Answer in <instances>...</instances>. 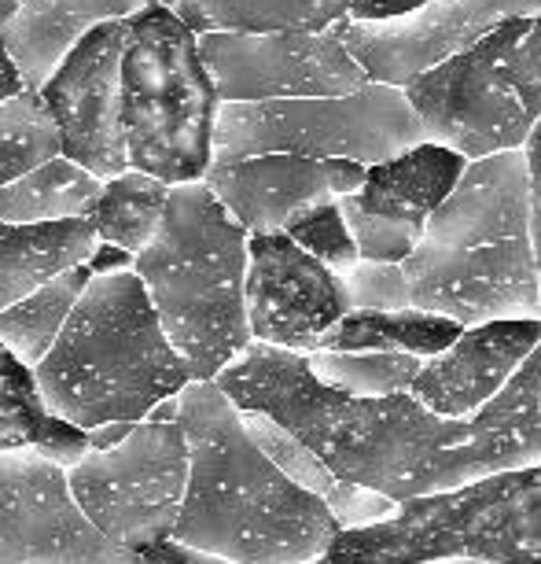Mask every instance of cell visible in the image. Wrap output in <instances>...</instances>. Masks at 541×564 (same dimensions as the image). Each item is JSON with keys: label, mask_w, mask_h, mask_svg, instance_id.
<instances>
[{"label": "cell", "mask_w": 541, "mask_h": 564, "mask_svg": "<svg viewBox=\"0 0 541 564\" xmlns=\"http://www.w3.org/2000/svg\"><path fill=\"white\" fill-rule=\"evenodd\" d=\"M218 384L240 410H262L299 435L346 484L395 502L541 462V344L472 417H442L409 391L350 395L317 377L310 355L262 339Z\"/></svg>", "instance_id": "1"}, {"label": "cell", "mask_w": 541, "mask_h": 564, "mask_svg": "<svg viewBox=\"0 0 541 564\" xmlns=\"http://www.w3.org/2000/svg\"><path fill=\"white\" fill-rule=\"evenodd\" d=\"M180 424L192 473L174 542L236 564H310L343 535L324 498L295 484L254 443L218 380H192L180 391Z\"/></svg>", "instance_id": "2"}, {"label": "cell", "mask_w": 541, "mask_h": 564, "mask_svg": "<svg viewBox=\"0 0 541 564\" xmlns=\"http://www.w3.org/2000/svg\"><path fill=\"white\" fill-rule=\"evenodd\" d=\"M409 306L483 325L541 317V273L530 240V166L523 148L472 159L401 262Z\"/></svg>", "instance_id": "3"}, {"label": "cell", "mask_w": 541, "mask_h": 564, "mask_svg": "<svg viewBox=\"0 0 541 564\" xmlns=\"http://www.w3.org/2000/svg\"><path fill=\"white\" fill-rule=\"evenodd\" d=\"M34 372L52 413L85 432L111 421H147L158 402L196 380L136 270L92 276Z\"/></svg>", "instance_id": "4"}, {"label": "cell", "mask_w": 541, "mask_h": 564, "mask_svg": "<svg viewBox=\"0 0 541 564\" xmlns=\"http://www.w3.org/2000/svg\"><path fill=\"white\" fill-rule=\"evenodd\" d=\"M251 232L207 181L169 188L166 215L133 270L196 380H218L254 344L247 317Z\"/></svg>", "instance_id": "5"}, {"label": "cell", "mask_w": 541, "mask_h": 564, "mask_svg": "<svg viewBox=\"0 0 541 564\" xmlns=\"http://www.w3.org/2000/svg\"><path fill=\"white\" fill-rule=\"evenodd\" d=\"M541 564V462L398 502L310 564Z\"/></svg>", "instance_id": "6"}, {"label": "cell", "mask_w": 541, "mask_h": 564, "mask_svg": "<svg viewBox=\"0 0 541 564\" xmlns=\"http://www.w3.org/2000/svg\"><path fill=\"white\" fill-rule=\"evenodd\" d=\"M221 97L199 34L158 0L130 15L122 56V119L130 166L185 185L214 163Z\"/></svg>", "instance_id": "7"}, {"label": "cell", "mask_w": 541, "mask_h": 564, "mask_svg": "<svg viewBox=\"0 0 541 564\" xmlns=\"http://www.w3.org/2000/svg\"><path fill=\"white\" fill-rule=\"evenodd\" d=\"M428 141L464 159L527 148L541 126V15L497 23L406 82Z\"/></svg>", "instance_id": "8"}, {"label": "cell", "mask_w": 541, "mask_h": 564, "mask_svg": "<svg viewBox=\"0 0 541 564\" xmlns=\"http://www.w3.org/2000/svg\"><path fill=\"white\" fill-rule=\"evenodd\" d=\"M428 141L406 85L365 82L343 97H291L221 104L214 155L291 152L313 159H357L373 166Z\"/></svg>", "instance_id": "9"}, {"label": "cell", "mask_w": 541, "mask_h": 564, "mask_svg": "<svg viewBox=\"0 0 541 564\" xmlns=\"http://www.w3.org/2000/svg\"><path fill=\"white\" fill-rule=\"evenodd\" d=\"M188 473L192 446L180 421H141L122 443L89 446V454L67 468L85 517L133 553L174 539Z\"/></svg>", "instance_id": "10"}, {"label": "cell", "mask_w": 541, "mask_h": 564, "mask_svg": "<svg viewBox=\"0 0 541 564\" xmlns=\"http://www.w3.org/2000/svg\"><path fill=\"white\" fill-rule=\"evenodd\" d=\"M339 23L328 30H273V34L214 30V34H203L199 48H203L221 104L343 97L373 82L365 63L346 45Z\"/></svg>", "instance_id": "11"}, {"label": "cell", "mask_w": 541, "mask_h": 564, "mask_svg": "<svg viewBox=\"0 0 541 564\" xmlns=\"http://www.w3.org/2000/svg\"><path fill=\"white\" fill-rule=\"evenodd\" d=\"M0 564H147L85 517L67 465L37 451L0 454Z\"/></svg>", "instance_id": "12"}, {"label": "cell", "mask_w": 541, "mask_h": 564, "mask_svg": "<svg viewBox=\"0 0 541 564\" xmlns=\"http://www.w3.org/2000/svg\"><path fill=\"white\" fill-rule=\"evenodd\" d=\"M125 41H130V15L100 23L41 85V100L59 130L63 155L103 181L130 170L122 119Z\"/></svg>", "instance_id": "13"}, {"label": "cell", "mask_w": 541, "mask_h": 564, "mask_svg": "<svg viewBox=\"0 0 541 564\" xmlns=\"http://www.w3.org/2000/svg\"><path fill=\"white\" fill-rule=\"evenodd\" d=\"M354 311L346 276L288 232H251L247 317L262 344L310 355L339 317Z\"/></svg>", "instance_id": "14"}, {"label": "cell", "mask_w": 541, "mask_h": 564, "mask_svg": "<svg viewBox=\"0 0 541 564\" xmlns=\"http://www.w3.org/2000/svg\"><path fill=\"white\" fill-rule=\"evenodd\" d=\"M368 166L357 159H313L291 152L214 155L207 185L247 232H284L321 199L357 193Z\"/></svg>", "instance_id": "15"}, {"label": "cell", "mask_w": 541, "mask_h": 564, "mask_svg": "<svg viewBox=\"0 0 541 564\" xmlns=\"http://www.w3.org/2000/svg\"><path fill=\"white\" fill-rule=\"evenodd\" d=\"M519 15H541V0H439L428 12L395 23H357L346 15L339 30L365 63L368 78L406 85L412 74L434 67L486 30Z\"/></svg>", "instance_id": "16"}, {"label": "cell", "mask_w": 541, "mask_h": 564, "mask_svg": "<svg viewBox=\"0 0 541 564\" xmlns=\"http://www.w3.org/2000/svg\"><path fill=\"white\" fill-rule=\"evenodd\" d=\"M541 344V317L468 325L439 355L423 358L409 395L442 417H472L516 377Z\"/></svg>", "instance_id": "17"}, {"label": "cell", "mask_w": 541, "mask_h": 564, "mask_svg": "<svg viewBox=\"0 0 541 564\" xmlns=\"http://www.w3.org/2000/svg\"><path fill=\"white\" fill-rule=\"evenodd\" d=\"M147 0H26L0 34L23 70L30 93H41L70 48L100 23L141 12Z\"/></svg>", "instance_id": "18"}, {"label": "cell", "mask_w": 541, "mask_h": 564, "mask_svg": "<svg viewBox=\"0 0 541 564\" xmlns=\"http://www.w3.org/2000/svg\"><path fill=\"white\" fill-rule=\"evenodd\" d=\"M472 159L434 141L412 144L384 163H373L365 174V185L350 193L361 207L379 210L409 226H428V218L442 207V199L457 188Z\"/></svg>", "instance_id": "19"}, {"label": "cell", "mask_w": 541, "mask_h": 564, "mask_svg": "<svg viewBox=\"0 0 541 564\" xmlns=\"http://www.w3.org/2000/svg\"><path fill=\"white\" fill-rule=\"evenodd\" d=\"M100 232L92 218L8 221L0 218V311L41 289L70 265L89 262Z\"/></svg>", "instance_id": "20"}, {"label": "cell", "mask_w": 541, "mask_h": 564, "mask_svg": "<svg viewBox=\"0 0 541 564\" xmlns=\"http://www.w3.org/2000/svg\"><path fill=\"white\" fill-rule=\"evenodd\" d=\"M8 451H37L70 468L89 454V432L52 413L34 366L0 339V454Z\"/></svg>", "instance_id": "21"}, {"label": "cell", "mask_w": 541, "mask_h": 564, "mask_svg": "<svg viewBox=\"0 0 541 564\" xmlns=\"http://www.w3.org/2000/svg\"><path fill=\"white\" fill-rule=\"evenodd\" d=\"M240 413H243L247 432L254 435V443H258L295 484H302L306 491L324 498L328 509H332L339 517V524H343V531L376 524V520H387L398 509L395 498L368 491V487H357V484H346L321 454L310 451L299 435L284 429L280 421H273L269 413H262V410H240Z\"/></svg>", "instance_id": "22"}, {"label": "cell", "mask_w": 541, "mask_h": 564, "mask_svg": "<svg viewBox=\"0 0 541 564\" xmlns=\"http://www.w3.org/2000/svg\"><path fill=\"white\" fill-rule=\"evenodd\" d=\"M199 37L214 30L273 34V30H328L350 15L354 0H158Z\"/></svg>", "instance_id": "23"}, {"label": "cell", "mask_w": 541, "mask_h": 564, "mask_svg": "<svg viewBox=\"0 0 541 564\" xmlns=\"http://www.w3.org/2000/svg\"><path fill=\"white\" fill-rule=\"evenodd\" d=\"M461 333V322L434 311H420V306H398V311L354 306L321 336L317 350H401V355L431 358L450 347Z\"/></svg>", "instance_id": "24"}, {"label": "cell", "mask_w": 541, "mask_h": 564, "mask_svg": "<svg viewBox=\"0 0 541 564\" xmlns=\"http://www.w3.org/2000/svg\"><path fill=\"white\" fill-rule=\"evenodd\" d=\"M103 177L67 155H52L41 166L0 188V218L8 221H67L89 218Z\"/></svg>", "instance_id": "25"}, {"label": "cell", "mask_w": 541, "mask_h": 564, "mask_svg": "<svg viewBox=\"0 0 541 564\" xmlns=\"http://www.w3.org/2000/svg\"><path fill=\"white\" fill-rule=\"evenodd\" d=\"M92 276L97 273H92L89 262L70 265V270L52 276L41 289L23 295L15 306L0 311V339H4L26 366H37L52 350V344L59 339L63 325L70 322L74 306H78Z\"/></svg>", "instance_id": "26"}, {"label": "cell", "mask_w": 541, "mask_h": 564, "mask_svg": "<svg viewBox=\"0 0 541 564\" xmlns=\"http://www.w3.org/2000/svg\"><path fill=\"white\" fill-rule=\"evenodd\" d=\"M169 188H174L169 181L144 174V170H133V166L119 177H108L97 204L89 210L100 240L119 243V248L133 254L147 248V240L155 237L158 221L166 215Z\"/></svg>", "instance_id": "27"}, {"label": "cell", "mask_w": 541, "mask_h": 564, "mask_svg": "<svg viewBox=\"0 0 541 564\" xmlns=\"http://www.w3.org/2000/svg\"><path fill=\"white\" fill-rule=\"evenodd\" d=\"M310 366L324 384L376 399L409 391L423 358L401 350H310Z\"/></svg>", "instance_id": "28"}, {"label": "cell", "mask_w": 541, "mask_h": 564, "mask_svg": "<svg viewBox=\"0 0 541 564\" xmlns=\"http://www.w3.org/2000/svg\"><path fill=\"white\" fill-rule=\"evenodd\" d=\"M52 155H63V144L41 93L26 89L0 104V188H8Z\"/></svg>", "instance_id": "29"}, {"label": "cell", "mask_w": 541, "mask_h": 564, "mask_svg": "<svg viewBox=\"0 0 541 564\" xmlns=\"http://www.w3.org/2000/svg\"><path fill=\"white\" fill-rule=\"evenodd\" d=\"M284 232H288L295 243H302L310 254H317L324 265H332L335 273H350L361 262L357 240H354V232H350L343 207H339V196L321 199V204H313L310 210H302Z\"/></svg>", "instance_id": "30"}, {"label": "cell", "mask_w": 541, "mask_h": 564, "mask_svg": "<svg viewBox=\"0 0 541 564\" xmlns=\"http://www.w3.org/2000/svg\"><path fill=\"white\" fill-rule=\"evenodd\" d=\"M339 207L350 221V232L357 240L361 259L368 262H406L417 243L423 237V226H409V221H398L390 215H379V210L361 207L354 196H339Z\"/></svg>", "instance_id": "31"}, {"label": "cell", "mask_w": 541, "mask_h": 564, "mask_svg": "<svg viewBox=\"0 0 541 564\" xmlns=\"http://www.w3.org/2000/svg\"><path fill=\"white\" fill-rule=\"evenodd\" d=\"M343 276H346V289L354 306H365V311H398V306H409V289H406L401 262L361 259L354 270Z\"/></svg>", "instance_id": "32"}, {"label": "cell", "mask_w": 541, "mask_h": 564, "mask_svg": "<svg viewBox=\"0 0 541 564\" xmlns=\"http://www.w3.org/2000/svg\"><path fill=\"white\" fill-rule=\"evenodd\" d=\"M431 4H439V0H354L350 19H357V23H395V19L428 12Z\"/></svg>", "instance_id": "33"}, {"label": "cell", "mask_w": 541, "mask_h": 564, "mask_svg": "<svg viewBox=\"0 0 541 564\" xmlns=\"http://www.w3.org/2000/svg\"><path fill=\"white\" fill-rule=\"evenodd\" d=\"M527 166H530V240H534V259L541 273V126L527 141Z\"/></svg>", "instance_id": "34"}, {"label": "cell", "mask_w": 541, "mask_h": 564, "mask_svg": "<svg viewBox=\"0 0 541 564\" xmlns=\"http://www.w3.org/2000/svg\"><path fill=\"white\" fill-rule=\"evenodd\" d=\"M141 557L147 564H236V561L214 557V553H199L192 546H180V542H174V539L155 542V546H147Z\"/></svg>", "instance_id": "35"}, {"label": "cell", "mask_w": 541, "mask_h": 564, "mask_svg": "<svg viewBox=\"0 0 541 564\" xmlns=\"http://www.w3.org/2000/svg\"><path fill=\"white\" fill-rule=\"evenodd\" d=\"M133 262H136V254H133V251H125V248H119V243H108V240H100V243H97V251L89 254L92 273H119V270H133Z\"/></svg>", "instance_id": "36"}, {"label": "cell", "mask_w": 541, "mask_h": 564, "mask_svg": "<svg viewBox=\"0 0 541 564\" xmlns=\"http://www.w3.org/2000/svg\"><path fill=\"white\" fill-rule=\"evenodd\" d=\"M19 93H26L23 70H19V63L12 59V52L4 45V34H0V104L19 97Z\"/></svg>", "instance_id": "37"}, {"label": "cell", "mask_w": 541, "mask_h": 564, "mask_svg": "<svg viewBox=\"0 0 541 564\" xmlns=\"http://www.w3.org/2000/svg\"><path fill=\"white\" fill-rule=\"evenodd\" d=\"M141 421H111V424H100V429H89V446H114L122 443Z\"/></svg>", "instance_id": "38"}, {"label": "cell", "mask_w": 541, "mask_h": 564, "mask_svg": "<svg viewBox=\"0 0 541 564\" xmlns=\"http://www.w3.org/2000/svg\"><path fill=\"white\" fill-rule=\"evenodd\" d=\"M23 4H26V0H0V30H4L8 23H12V15H15Z\"/></svg>", "instance_id": "39"}]
</instances>
